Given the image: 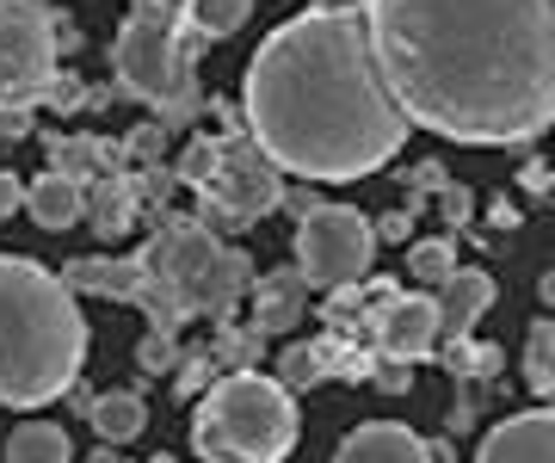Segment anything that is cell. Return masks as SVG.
Instances as JSON below:
<instances>
[{
    "instance_id": "6da1fadb",
    "label": "cell",
    "mask_w": 555,
    "mask_h": 463,
    "mask_svg": "<svg viewBox=\"0 0 555 463\" xmlns=\"http://www.w3.org/2000/svg\"><path fill=\"white\" fill-rule=\"evenodd\" d=\"M401 118L469 149L555 124V0H364Z\"/></svg>"
},
{
    "instance_id": "7a4b0ae2",
    "label": "cell",
    "mask_w": 555,
    "mask_h": 463,
    "mask_svg": "<svg viewBox=\"0 0 555 463\" xmlns=\"http://www.w3.org/2000/svg\"><path fill=\"white\" fill-rule=\"evenodd\" d=\"M247 142L297 180H364L401 155L414 124L371 56L364 0H315L247 62Z\"/></svg>"
},
{
    "instance_id": "3957f363",
    "label": "cell",
    "mask_w": 555,
    "mask_h": 463,
    "mask_svg": "<svg viewBox=\"0 0 555 463\" xmlns=\"http://www.w3.org/2000/svg\"><path fill=\"white\" fill-rule=\"evenodd\" d=\"M87 364V316L50 266L0 254V402L43 408L68 396Z\"/></svg>"
},
{
    "instance_id": "277c9868",
    "label": "cell",
    "mask_w": 555,
    "mask_h": 463,
    "mask_svg": "<svg viewBox=\"0 0 555 463\" xmlns=\"http://www.w3.org/2000/svg\"><path fill=\"white\" fill-rule=\"evenodd\" d=\"M137 260H142L137 303L149 309V322L160 334H173L185 316L229 322L241 297L254 291V260L241 247H217V235L204 222H167Z\"/></svg>"
},
{
    "instance_id": "5b68a950",
    "label": "cell",
    "mask_w": 555,
    "mask_h": 463,
    "mask_svg": "<svg viewBox=\"0 0 555 463\" xmlns=\"http://www.w3.org/2000/svg\"><path fill=\"white\" fill-rule=\"evenodd\" d=\"M192 445L204 463H284L297 451V396L278 377L229 371L204 389Z\"/></svg>"
},
{
    "instance_id": "8992f818",
    "label": "cell",
    "mask_w": 555,
    "mask_h": 463,
    "mask_svg": "<svg viewBox=\"0 0 555 463\" xmlns=\"http://www.w3.org/2000/svg\"><path fill=\"white\" fill-rule=\"evenodd\" d=\"M204 43L185 31L173 0H137L124 20L118 43H112V68L118 87L142 105H167L179 87H192V62Z\"/></svg>"
},
{
    "instance_id": "52a82bcc",
    "label": "cell",
    "mask_w": 555,
    "mask_h": 463,
    "mask_svg": "<svg viewBox=\"0 0 555 463\" xmlns=\"http://www.w3.org/2000/svg\"><path fill=\"white\" fill-rule=\"evenodd\" d=\"M371 260H377V229L352 204H315L297 222V272L309 279V291L334 297L346 284H364Z\"/></svg>"
},
{
    "instance_id": "ba28073f",
    "label": "cell",
    "mask_w": 555,
    "mask_h": 463,
    "mask_svg": "<svg viewBox=\"0 0 555 463\" xmlns=\"http://www.w3.org/2000/svg\"><path fill=\"white\" fill-rule=\"evenodd\" d=\"M198 222L217 235V229H229V235H241V229H254L259 217H272L278 204H284V185H278V167L259 155L247 137H229L217 149V173L198 185Z\"/></svg>"
},
{
    "instance_id": "9c48e42d",
    "label": "cell",
    "mask_w": 555,
    "mask_h": 463,
    "mask_svg": "<svg viewBox=\"0 0 555 463\" xmlns=\"http://www.w3.org/2000/svg\"><path fill=\"white\" fill-rule=\"evenodd\" d=\"M56 25L43 0H0V62L43 93L56 81Z\"/></svg>"
},
{
    "instance_id": "30bf717a",
    "label": "cell",
    "mask_w": 555,
    "mask_h": 463,
    "mask_svg": "<svg viewBox=\"0 0 555 463\" xmlns=\"http://www.w3.org/2000/svg\"><path fill=\"white\" fill-rule=\"evenodd\" d=\"M371 340H377L383 359H426L438 346V303L426 297V291H389V297H377L371 309Z\"/></svg>"
},
{
    "instance_id": "8fae6325",
    "label": "cell",
    "mask_w": 555,
    "mask_h": 463,
    "mask_svg": "<svg viewBox=\"0 0 555 463\" xmlns=\"http://www.w3.org/2000/svg\"><path fill=\"white\" fill-rule=\"evenodd\" d=\"M476 463H555V408H531V414L500 421L481 439Z\"/></svg>"
},
{
    "instance_id": "7c38bea8",
    "label": "cell",
    "mask_w": 555,
    "mask_h": 463,
    "mask_svg": "<svg viewBox=\"0 0 555 463\" xmlns=\"http://www.w3.org/2000/svg\"><path fill=\"white\" fill-rule=\"evenodd\" d=\"M494 279H488V272H481V266H456L451 279L438 284V340H463V334H469V327L481 322V316H488V309H494Z\"/></svg>"
},
{
    "instance_id": "4fadbf2b",
    "label": "cell",
    "mask_w": 555,
    "mask_h": 463,
    "mask_svg": "<svg viewBox=\"0 0 555 463\" xmlns=\"http://www.w3.org/2000/svg\"><path fill=\"white\" fill-rule=\"evenodd\" d=\"M302 309H309V279H302L297 266H278V272H266V279L254 284V316H247V327L266 340V334L297 327Z\"/></svg>"
},
{
    "instance_id": "5bb4252c",
    "label": "cell",
    "mask_w": 555,
    "mask_h": 463,
    "mask_svg": "<svg viewBox=\"0 0 555 463\" xmlns=\"http://www.w3.org/2000/svg\"><path fill=\"white\" fill-rule=\"evenodd\" d=\"M334 463H433V458H426V439H420L414 426L371 421V426H358V433H346Z\"/></svg>"
},
{
    "instance_id": "9a60e30c",
    "label": "cell",
    "mask_w": 555,
    "mask_h": 463,
    "mask_svg": "<svg viewBox=\"0 0 555 463\" xmlns=\"http://www.w3.org/2000/svg\"><path fill=\"white\" fill-rule=\"evenodd\" d=\"M137 210H142L137 180H130V173H100V180L87 185V210H80V217L93 222L105 242H118V235H130Z\"/></svg>"
},
{
    "instance_id": "2e32d148",
    "label": "cell",
    "mask_w": 555,
    "mask_h": 463,
    "mask_svg": "<svg viewBox=\"0 0 555 463\" xmlns=\"http://www.w3.org/2000/svg\"><path fill=\"white\" fill-rule=\"evenodd\" d=\"M75 297H137L142 291V260H68V272H56Z\"/></svg>"
},
{
    "instance_id": "e0dca14e",
    "label": "cell",
    "mask_w": 555,
    "mask_h": 463,
    "mask_svg": "<svg viewBox=\"0 0 555 463\" xmlns=\"http://www.w3.org/2000/svg\"><path fill=\"white\" fill-rule=\"evenodd\" d=\"M25 210L38 229H75L80 210H87V185L68 180V173H43V180L25 185Z\"/></svg>"
},
{
    "instance_id": "ac0fdd59",
    "label": "cell",
    "mask_w": 555,
    "mask_h": 463,
    "mask_svg": "<svg viewBox=\"0 0 555 463\" xmlns=\"http://www.w3.org/2000/svg\"><path fill=\"white\" fill-rule=\"evenodd\" d=\"M87 421L100 426V439H105V445H130L142 426H149V402H142L137 389H112V396H93Z\"/></svg>"
},
{
    "instance_id": "d6986e66",
    "label": "cell",
    "mask_w": 555,
    "mask_h": 463,
    "mask_svg": "<svg viewBox=\"0 0 555 463\" xmlns=\"http://www.w3.org/2000/svg\"><path fill=\"white\" fill-rule=\"evenodd\" d=\"M179 20H185V31L198 43H217V38H235L241 25H247V13H254V0H173Z\"/></svg>"
},
{
    "instance_id": "ffe728a7",
    "label": "cell",
    "mask_w": 555,
    "mask_h": 463,
    "mask_svg": "<svg viewBox=\"0 0 555 463\" xmlns=\"http://www.w3.org/2000/svg\"><path fill=\"white\" fill-rule=\"evenodd\" d=\"M50 167L80 180V173H93V167H124V142L112 149L105 137H56L50 142Z\"/></svg>"
},
{
    "instance_id": "44dd1931",
    "label": "cell",
    "mask_w": 555,
    "mask_h": 463,
    "mask_svg": "<svg viewBox=\"0 0 555 463\" xmlns=\"http://www.w3.org/2000/svg\"><path fill=\"white\" fill-rule=\"evenodd\" d=\"M75 445L56 421H25L13 439H7V463H68Z\"/></svg>"
},
{
    "instance_id": "7402d4cb",
    "label": "cell",
    "mask_w": 555,
    "mask_h": 463,
    "mask_svg": "<svg viewBox=\"0 0 555 463\" xmlns=\"http://www.w3.org/2000/svg\"><path fill=\"white\" fill-rule=\"evenodd\" d=\"M525 383L537 396H555V322H537L525 340Z\"/></svg>"
},
{
    "instance_id": "603a6c76",
    "label": "cell",
    "mask_w": 555,
    "mask_h": 463,
    "mask_svg": "<svg viewBox=\"0 0 555 463\" xmlns=\"http://www.w3.org/2000/svg\"><path fill=\"white\" fill-rule=\"evenodd\" d=\"M408 272H414V284H444L456 272V247L444 242V235H433V242H408Z\"/></svg>"
},
{
    "instance_id": "cb8c5ba5",
    "label": "cell",
    "mask_w": 555,
    "mask_h": 463,
    "mask_svg": "<svg viewBox=\"0 0 555 463\" xmlns=\"http://www.w3.org/2000/svg\"><path fill=\"white\" fill-rule=\"evenodd\" d=\"M444 364H451V377H476V383H488L506 364V352L500 346H469V340H451L444 346Z\"/></svg>"
},
{
    "instance_id": "d4e9b609",
    "label": "cell",
    "mask_w": 555,
    "mask_h": 463,
    "mask_svg": "<svg viewBox=\"0 0 555 463\" xmlns=\"http://www.w3.org/2000/svg\"><path fill=\"white\" fill-rule=\"evenodd\" d=\"M278 383L297 396V389H309V383H321V359H315V346H291L284 359H278Z\"/></svg>"
},
{
    "instance_id": "484cf974",
    "label": "cell",
    "mask_w": 555,
    "mask_h": 463,
    "mask_svg": "<svg viewBox=\"0 0 555 463\" xmlns=\"http://www.w3.org/2000/svg\"><path fill=\"white\" fill-rule=\"evenodd\" d=\"M217 149H222L217 137H192V149L179 155V180H185V185H204L210 173H217Z\"/></svg>"
},
{
    "instance_id": "4316f807",
    "label": "cell",
    "mask_w": 555,
    "mask_h": 463,
    "mask_svg": "<svg viewBox=\"0 0 555 463\" xmlns=\"http://www.w3.org/2000/svg\"><path fill=\"white\" fill-rule=\"evenodd\" d=\"M137 364L149 371V377H167L179 364V346H173V334H160V327H149V340L137 346Z\"/></svg>"
},
{
    "instance_id": "83f0119b",
    "label": "cell",
    "mask_w": 555,
    "mask_h": 463,
    "mask_svg": "<svg viewBox=\"0 0 555 463\" xmlns=\"http://www.w3.org/2000/svg\"><path fill=\"white\" fill-rule=\"evenodd\" d=\"M160 149H167V124H142L137 137L124 142V162H137V167H160Z\"/></svg>"
},
{
    "instance_id": "f1b7e54d",
    "label": "cell",
    "mask_w": 555,
    "mask_h": 463,
    "mask_svg": "<svg viewBox=\"0 0 555 463\" xmlns=\"http://www.w3.org/2000/svg\"><path fill=\"white\" fill-rule=\"evenodd\" d=\"M371 383H377L383 396H408V389H414V364L408 359H377L371 364Z\"/></svg>"
},
{
    "instance_id": "f546056e",
    "label": "cell",
    "mask_w": 555,
    "mask_h": 463,
    "mask_svg": "<svg viewBox=\"0 0 555 463\" xmlns=\"http://www.w3.org/2000/svg\"><path fill=\"white\" fill-rule=\"evenodd\" d=\"M438 210H444V222H451V229H463V222L476 217V192H469V185H438Z\"/></svg>"
},
{
    "instance_id": "4dcf8cb0",
    "label": "cell",
    "mask_w": 555,
    "mask_h": 463,
    "mask_svg": "<svg viewBox=\"0 0 555 463\" xmlns=\"http://www.w3.org/2000/svg\"><path fill=\"white\" fill-rule=\"evenodd\" d=\"M155 112H160L155 124H167V130H179V124H192V112H198V81H192V87H179L173 100H167V105H155Z\"/></svg>"
},
{
    "instance_id": "1f68e13d",
    "label": "cell",
    "mask_w": 555,
    "mask_h": 463,
    "mask_svg": "<svg viewBox=\"0 0 555 463\" xmlns=\"http://www.w3.org/2000/svg\"><path fill=\"white\" fill-rule=\"evenodd\" d=\"M210 371H217V364H210V352H185V359H179V389L192 396V389H204V383H217Z\"/></svg>"
},
{
    "instance_id": "d6a6232c",
    "label": "cell",
    "mask_w": 555,
    "mask_h": 463,
    "mask_svg": "<svg viewBox=\"0 0 555 463\" xmlns=\"http://www.w3.org/2000/svg\"><path fill=\"white\" fill-rule=\"evenodd\" d=\"M254 352H259V334H254V327H247V334H222V340H217V364H222V359H229V364H247Z\"/></svg>"
},
{
    "instance_id": "836d02e7",
    "label": "cell",
    "mask_w": 555,
    "mask_h": 463,
    "mask_svg": "<svg viewBox=\"0 0 555 463\" xmlns=\"http://www.w3.org/2000/svg\"><path fill=\"white\" fill-rule=\"evenodd\" d=\"M401 180H408V192H438L444 185V162H414Z\"/></svg>"
},
{
    "instance_id": "e575fe53",
    "label": "cell",
    "mask_w": 555,
    "mask_h": 463,
    "mask_svg": "<svg viewBox=\"0 0 555 463\" xmlns=\"http://www.w3.org/2000/svg\"><path fill=\"white\" fill-rule=\"evenodd\" d=\"M377 229V242H408L414 235V210H389L383 222H371Z\"/></svg>"
},
{
    "instance_id": "d590c367",
    "label": "cell",
    "mask_w": 555,
    "mask_h": 463,
    "mask_svg": "<svg viewBox=\"0 0 555 463\" xmlns=\"http://www.w3.org/2000/svg\"><path fill=\"white\" fill-rule=\"evenodd\" d=\"M43 100L56 105V112H75V105L87 100V93H80V81H75V75H56V81H50V93H43Z\"/></svg>"
},
{
    "instance_id": "8d00e7d4",
    "label": "cell",
    "mask_w": 555,
    "mask_h": 463,
    "mask_svg": "<svg viewBox=\"0 0 555 463\" xmlns=\"http://www.w3.org/2000/svg\"><path fill=\"white\" fill-rule=\"evenodd\" d=\"M20 204H25V185L13 180V173H0V222L13 217V210H20Z\"/></svg>"
},
{
    "instance_id": "74e56055",
    "label": "cell",
    "mask_w": 555,
    "mask_h": 463,
    "mask_svg": "<svg viewBox=\"0 0 555 463\" xmlns=\"http://www.w3.org/2000/svg\"><path fill=\"white\" fill-rule=\"evenodd\" d=\"M488 222H494V229H513V222H518L513 198H494V210H488Z\"/></svg>"
},
{
    "instance_id": "f35d334b",
    "label": "cell",
    "mask_w": 555,
    "mask_h": 463,
    "mask_svg": "<svg viewBox=\"0 0 555 463\" xmlns=\"http://www.w3.org/2000/svg\"><path fill=\"white\" fill-rule=\"evenodd\" d=\"M426 458H433V463H456V451H451V439H426Z\"/></svg>"
},
{
    "instance_id": "ab89813d",
    "label": "cell",
    "mask_w": 555,
    "mask_h": 463,
    "mask_svg": "<svg viewBox=\"0 0 555 463\" xmlns=\"http://www.w3.org/2000/svg\"><path fill=\"white\" fill-rule=\"evenodd\" d=\"M537 291H543V303H550V309H555V266H550V272H543V284H537Z\"/></svg>"
},
{
    "instance_id": "60d3db41",
    "label": "cell",
    "mask_w": 555,
    "mask_h": 463,
    "mask_svg": "<svg viewBox=\"0 0 555 463\" xmlns=\"http://www.w3.org/2000/svg\"><path fill=\"white\" fill-rule=\"evenodd\" d=\"M155 463H173V458H155Z\"/></svg>"
},
{
    "instance_id": "b9f144b4",
    "label": "cell",
    "mask_w": 555,
    "mask_h": 463,
    "mask_svg": "<svg viewBox=\"0 0 555 463\" xmlns=\"http://www.w3.org/2000/svg\"><path fill=\"white\" fill-rule=\"evenodd\" d=\"M130 7H137V0H130Z\"/></svg>"
},
{
    "instance_id": "7bdbcfd3",
    "label": "cell",
    "mask_w": 555,
    "mask_h": 463,
    "mask_svg": "<svg viewBox=\"0 0 555 463\" xmlns=\"http://www.w3.org/2000/svg\"><path fill=\"white\" fill-rule=\"evenodd\" d=\"M118 463H124V458H118Z\"/></svg>"
}]
</instances>
